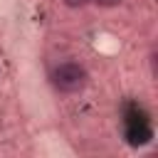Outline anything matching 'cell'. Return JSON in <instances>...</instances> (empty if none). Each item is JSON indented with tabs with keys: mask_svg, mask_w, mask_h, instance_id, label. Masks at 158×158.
I'll use <instances>...</instances> for the list:
<instances>
[{
	"mask_svg": "<svg viewBox=\"0 0 158 158\" xmlns=\"http://www.w3.org/2000/svg\"><path fill=\"white\" fill-rule=\"evenodd\" d=\"M153 138V128L148 123V116L138 106H128L126 111V141L131 146H143Z\"/></svg>",
	"mask_w": 158,
	"mask_h": 158,
	"instance_id": "cell-2",
	"label": "cell"
},
{
	"mask_svg": "<svg viewBox=\"0 0 158 158\" xmlns=\"http://www.w3.org/2000/svg\"><path fill=\"white\" fill-rule=\"evenodd\" d=\"M64 5H69V7H84L89 0H62Z\"/></svg>",
	"mask_w": 158,
	"mask_h": 158,
	"instance_id": "cell-3",
	"label": "cell"
},
{
	"mask_svg": "<svg viewBox=\"0 0 158 158\" xmlns=\"http://www.w3.org/2000/svg\"><path fill=\"white\" fill-rule=\"evenodd\" d=\"M96 5H101V7H114V5H118L121 0H94Z\"/></svg>",
	"mask_w": 158,
	"mask_h": 158,
	"instance_id": "cell-4",
	"label": "cell"
},
{
	"mask_svg": "<svg viewBox=\"0 0 158 158\" xmlns=\"http://www.w3.org/2000/svg\"><path fill=\"white\" fill-rule=\"evenodd\" d=\"M52 84L64 94L81 91L86 86V69L77 62H64L52 72Z\"/></svg>",
	"mask_w": 158,
	"mask_h": 158,
	"instance_id": "cell-1",
	"label": "cell"
}]
</instances>
